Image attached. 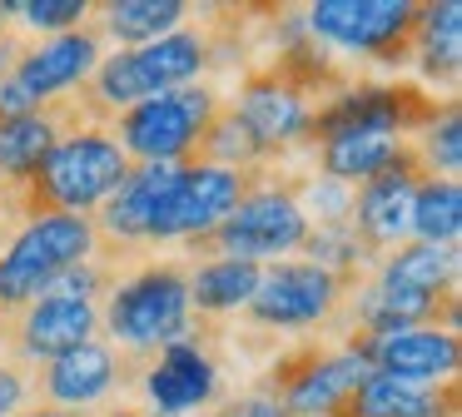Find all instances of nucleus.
<instances>
[{"instance_id": "f257e3e1", "label": "nucleus", "mask_w": 462, "mask_h": 417, "mask_svg": "<svg viewBox=\"0 0 462 417\" xmlns=\"http://www.w3.org/2000/svg\"><path fill=\"white\" fill-rule=\"evenodd\" d=\"M125 174H130V154L115 144V134H105V129H70V134H60V144L45 154L35 179L5 208L21 218L90 214V208H100L125 184Z\"/></svg>"}, {"instance_id": "f03ea898", "label": "nucleus", "mask_w": 462, "mask_h": 417, "mask_svg": "<svg viewBox=\"0 0 462 417\" xmlns=\"http://www.w3.org/2000/svg\"><path fill=\"white\" fill-rule=\"evenodd\" d=\"M204 65H209V35H199V30H174L154 45L115 50L85 79V115H125L150 95L184 89Z\"/></svg>"}, {"instance_id": "7ed1b4c3", "label": "nucleus", "mask_w": 462, "mask_h": 417, "mask_svg": "<svg viewBox=\"0 0 462 417\" xmlns=\"http://www.w3.org/2000/svg\"><path fill=\"white\" fill-rule=\"evenodd\" d=\"M100 248L90 214H41L25 218V228L11 238V248L0 254V318L15 308H31L35 298L51 288L55 273L70 264H85Z\"/></svg>"}, {"instance_id": "20e7f679", "label": "nucleus", "mask_w": 462, "mask_h": 417, "mask_svg": "<svg viewBox=\"0 0 462 417\" xmlns=\"http://www.w3.org/2000/svg\"><path fill=\"white\" fill-rule=\"evenodd\" d=\"M189 278L174 264H154L144 273L125 278L110 288V308H105V328L115 343L130 353H160V348L189 338Z\"/></svg>"}, {"instance_id": "39448f33", "label": "nucleus", "mask_w": 462, "mask_h": 417, "mask_svg": "<svg viewBox=\"0 0 462 417\" xmlns=\"http://www.w3.org/2000/svg\"><path fill=\"white\" fill-rule=\"evenodd\" d=\"M438 119V99L418 85H353L328 95L319 109L309 115L303 129V144H333V139L348 134H383L398 139L412 129H428Z\"/></svg>"}, {"instance_id": "423d86ee", "label": "nucleus", "mask_w": 462, "mask_h": 417, "mask_svg": "<svg viewBox=\"0 0 462 417\" xmlns=\"http://www.w3.org/2000/svg\"><path fill=\"white\" fill-rule=\"evenodd\" d=\"M214 115H219V99L209 89L199 85L164 89V95H150L125 109L115 144L125 154H134L140 164H189Z\"/></svg>"}, {"instance_id": "0eeeda50", "label": "nucleus", "mask_w": 462, "mask_h": 417, "mask_svg": "<svg viewBox=\"0 0 462 417\" xmlns=\"http://www.w3.org/2000/svg\"><path fill=\"white\" fill-rule=\"evenodd\" d=\"M418 20V0H319L303 10V25L313 40H333V45L358 50L378 65H408Z\"/></svg>"}, {"instance_id": "6e6552de", "label": "nucleus", "mask_w": 462, "mask_h": 417, "mask_svg": "<svg viewBox=\"0 0 462 417\" xmlns=\"http://www.w3.org/2000/svg\"><path fill=\"white\" fill-rule=\"evenodd\" d=\"M263 184L269 189H249L234 204V214L214 234L194 238L189 248H204L209 258H249V264L293 254L309 234V218L299 208V184H273V179H263Z\"/></svg>"}, {"instance_id": "1a4fd4ad", "label": "nucleus", "mask_w": 462, "mask_h": 417, "mask_svg": "<svg viewBox=\"0 0 462 417\" xmlns=\"http://www.w3.org/2000/svg\"><path fill=\"white\" fill-rule=\"evenodd\" d=\"M259 179H263V169L239 174V169H219V164H184L174 189H170V199L154 214L144 244H164V238H189L194 244V238L214 234Z\"/></svg>"}, {"instance_id": "9d476101", "label": "nucleus", "mask_w": 462, "mask_h": 417, "mask_svg": "<svg viewBox=\"0 0 462 417\" xmlns=\"http://www.w3.org/2000/svg\"><path fill=\"white\" fill-rule=\"evenodd\" d=\"M373 367L358 353H323V348H299L269 373L263 393L283 403L289 417H333L348 393L368 377Z\"/></svg>"}, {"instance_id": "9b49d317", "label": "nucleus", "mask_w": 462, "mask_h": 417, "mask_svg": "<svg viewBox=\"0 0 462 417\" xmlns=\"http://www.w3.org/2000/svg\"><path fill=\"white\" fill-rule=\"evenodd\" d=\"M348 288V278L323 273L313 264H273L259 273V288L244 308H249V323L259 328H313L338 308Z\"/></svg>"}, {"instance_id": "f8f14e48", "label": "nucleus", "mask_w": 462, "mask_h": 417, "mask_svg": "<svg viewBox=\"0 0 462 417\" xmlns=\"http://www.w3.org/2000/svg\"><path fill=\"white\" fill-rule=\"evenodd\" d=\"M428 179V169H422V159L412 154V144L402 149L398 159H393L383 174L363 179V189L353 194V234H358L363 254L378 258L383 248H398L402 234H408V208H412V194H418V184Z\"/></svg>"}, {"instance_id": "ddd939ff", "label": "nucleus", "mask_w": 462, "mask_h": 417, "mask_svg": "<svg viewBox=\"0 0 462 417\" xmlns=\"http://www.w3.org/2000/svg\"><path fill=\"white\" fill-rule=\"evenodd\" d=\"M348 353H358L373 373L402 377V383H418V387H432L438 377H452L462 363L457 333H448V328H408V333H393V338L353 333Z\"/></svg>"}, {"instance_id": "4468645a", "label": "nucleus", "mask_w": 462, "mask_h": 417, "mask_svg": "<svg viewBox=\"0 0 462 417\" xmlns=\"http://www.w3.org/2000/svg\"><path fill=\"white\" fill-rule=\"evenodd\" d=\"M95 65H100V30H65V35H51L45 45L25 50L11 75L35 105H51L55 95L85 85Z\"/></svg>"}, {"instance_id": "2eb2a0df", "label": "nucleus", "mask_w": 462, "mask_h": 417, "mask_svg": "<svg viewBox=\"0 0 462 417\" xmlns=\"http://www.w3.org/2000/svg\"><path fill=\"white\" fill-rule=\"evenodd\" d=\"M144 393H150V403L160 407L164 417L194 412V407L219 397V367H214V357L199 348V338H180V343L160 348L154 367L144 373Z\"/></svg>"}, {"instance_id": "dca6fc26", "label": "nucleus", "mask_w": 462, "mask_h": 417, "mask_svg": "<svg viewBox=\"0 0 462 417\" xmlns=\"http://www.w3.org/2000/svg\"><path fill=\"white\" fill-rule=\"evenodd\" d=\"M234 115L244 119V129L259 139L263 159H269V154H283L289 144H303V129H309L313 105L303 95H293L289 85H279V79L263 70V75L244 79V95H239V105H234Z\"/></svg>"}, {"instance_id": "f3484780", "label": "nucleus", "mask_w": 462, "mask_h": 417, "mask_svg": "<svg viewBox=\"0 0 462 417\" xmlns=\"http://www.w3.org/2000/svg\"><path fill=\"white\" fill-rule=\"evenodd\" d=\"M333 417H457V383H402L388 373H368Z\"/></svg>"}, {"instance_id": "a211bd4d", "label": "nucleus", "mask_w": 462, "mask_h": 417, "mask_svg": "<svg viewBox=\"0 0 462 417\" xmlns=\"http://www.w3.org/2000/svg\"><path fill=\"white\" fill-rule=\"evenodd\" d=\"M95 328H100V308L95 303H80V298H35L21 318V333H15V348L25 357H60L70 348L90 343Z\"/></svg>"}, {"instance_id": "6ab92c4d", "label": "nucleus", "mask_w": 462, "mask_h": 417, "mask_svg": "<svg viewBox=\"0 0 462 417\" xmlns=\"http://www.w3.org/2000/svg\"><path fill=\"white\" fill-rule=\"evenodd\" d=\"M120 357H115V348H105V343H80V348H70V353H60V357H51L45 363V377H41V387H45V397H51L60 412H70V407H90V403H100L105 393H110L115 383H120Z\"/></svg>"}, {"instance_id": "aec40b11", "label": "nucleus", "mask_w": 462, "mask_h": 417, "mask_svg": "<svg viewBox=\"0 0 462 417\" xmlns=\"http://www.w3.org/2000/svg\"><path fill=\"white\" fill-rule=\"evenodd\" d=\"M65 119H70L65 105H41L35 115L15 119V125H0V179H5L0 189H11V199L31 184L35 169L45 164V154L60 144ZM11 199H5V204H11Z\"/></svg>"}, {"instance_id": "412c9836", "label": "nucleus", "mask_w": 462, "mask_h": 417, "mask_svg": "<svg viewBox=\"0 0 462 417\" xmlns=\"http://www.w3.org/2000/svg\"><path fill=\"white\" fill-rule=\"evenodd\" d=\"M259 273L263 268L249 264V258H204L189 278V313H199L204 323V318H224L234 308H244L259 288Z\"/></svg>"}, {"instance_id": "4be33fe9", "label": "nucleus", "mask_w": 462, "mask_h": 417, "mask_svg": "<svg viewBox=\"0 0 462 417\" xmlns=\"http://www.w3.org/2000/svg\"><path fill=\"white\" fill-rule=\"evenodd\" d=\"M412 60L428 79L452 85L462 70V5L442 0V5H422L418 20V40H412Z\"/></svg>"}, {"instance_id": "5701e85b", "label": "nucleus", "mask_w": 462, "mask_h": 417, "mask_svg": "<svg viewBox=\"0 0 462 417\" xmlns=\"http://www.w3.org/2000/svg\"><path fill=\"white\" fill-rule=\"evenodd\" d=\"M383 283H398V288H412V293H452L457 283V248H438V244H398L383 264Z\"/></svg>"}, {"instance_id": "b1692460", "label": "nucleus", "mask_w": 462, "mask_h": 417, "mask_svg": "<svg viewBox=\"0 0 462 417\" xmlns=\"http://www.w3.org/2000/svg\"><path fill=\"white\" fill-rule=\"evenodd\" d=\"M408 234H418V244L457 248L462 234V184L457 179H422L408 208Z\"/></svg>"}, {"instance_id": "393cba45", "label": "nucleus", "mask_w": 462, "mask_h": 417, "mask_svg": "<svg viewBox=\"0 0 462 417\" xmlns=\"http://www.w3.org/2000/svg\"><path fill=\"white\" fill-rule=\"evenodd\" d=\"M100 10H105V30L125 50H140V45L174 35V25L189 15L184 0H115V5H100Z\"/></svg>"}, {"instance_id": "a878e982", "label": "nucleus", "mask_w": 462, "mask_h": 417, "mask_svg": "<svg viewBox=\"0 0 462 417\" xmlns=\"http://www.w3.org/2000/svg\"><path fill=\"white\" fill-rule=\"evenodd\" d=\"M402 149L408 144L383 134H348V139H333V144H319V169L323 179H338V184H363V179L383 174Z\"/></svg>"}, {"instance_id": "bb28decb", "label": "nucleus", "mask_w": 462, "mask_h": 417, "mask_svg": "<svg viewBox=\"0 0 462 417\" xmlns=\"http://www.w3.org/2000/svg\"><path fill=\"white\" fill-rule=\"evenodd\" d=\"M303 254H309L313 268H323V273H338V278H358V268L368 264V254H363L358 234H353V224H319L303 234Z\"/></svg>"}, {"instance_id": "cd10ccee", "label": "nucleus", "mask_w": 462, "mask_h": 417, "mask_svg": "<svg viewBox=\"0 0 462 417\" xmlns=\"http://www.w3.org/2000/svg\"><path fill=\"white\" fill-rule=\"evenodd\" d=\"M412 154L422 159L428 179H457V169H462V109L442 105L438 119L422 129V144H412Z\"/></svg>"}, {"instance_id": "c85d7f7f", "label": "nucleus", "mask_w": 462, "mask_h": 417, "mask_svg": "<svg viewBox=\"0 0 462 417\" xmlns=\"http://www.w3.org/2000/svg\"><path fill=\"white\" fill-rule=\"evenodd\" d=\"M90 0H11V15H21L31 30L41 35H65V30H80V20L90 15Z\"/></svg>"}, {"instance_id": "c756f323", "label": "nucleus", "mask_w": 462, "mask_h": 417, "mask_svg": "<svg viewBox=\"0 0 462 417\" xmlns=\"http://www.w3.org/2000/svg\"><path fill=\"white\" fill-rule=\"evenodd\" d=\"M299 208H303V218H309V228H313V218H319V224H348L353 218V189L338 184V179H309V184H299Z\"/></svg>"}, {"instance_id": "7c9ffc66", "label": "nucleus", "mask_w": 462, "mask_h": 417, "mask_svg": "<svg viewBox=\"0 0 462 417\" xmlns=\"http://www.w3.org/2000/svg\"><path fill=\"white\" fill-rule=\"evenodd\" d=\"M105 288H110V273H105L95 258H85V264H70L65 273H55L45 293H51V298H80V303H95ZM45 293H41V298H45Z\"/></svg>"}, {"instance_id": "2f4dec72", "label": "nucleus", "mask_w": 462, "mask_h": 417, "mask_svg": "<svg viewBox=\"0 0 462 417\" xmlns=\"http://www.w3.org/2000/svg\"><path fill=\"white\" fill-rule=\"evenodd\" d=\"M35 99L25 95L21 85H15V75H5L0 79V125H15V119H25V115H35Z\"/></svg>"}, {"instance_id": "473e14b6", "label": "nucleus", "mask_w": 462, "mask_h": 417, "mask_svg": "<svg viewBox=\"0 0 462 417\" xmlns=\"http://www.w3.org/2000/svg\"><path fill=\"white\" fill-rule=\"evenodd\" d=\"M214 417H289V412H283V403H273L269 393H249V397H234V403Z\"/></svg>"}, {"instance_id": "72a5a7b5", "label": "nucleus", "mask_w": 462, "mask_h": 417, "mask_svg": "<svg viewBox=\"0 0 462 417\" xmlns=\"http://www.w3.org/2000/svg\"><path fill=\"white\" fill-rule=\"evenodd\" d=\"M21 403H25V377L11 363H0V417L21 412Z\"/></svg>"}, {"instance_id": "f704fd0d", "label": "nucleus", "mask_w": 462, "mask_h": 417, "mask_svg": "<svg viewBox=\"0 0 462 417\" xmlns=\"http://www.w3.org/2000/svg\"><path fill=\"white\" fill-rule=\"evenodd\" d=\"M25 417H75V412H60V407H35V412H25Z\"/></svg>"}, {"instance_id": "c9c22d12", "label": "nucleus", "mask_w": 462, "mask_h": 417, "mask_svg": "<svg viewBox=\"0 0 462 417\" xmlns=\"http://www.w3.org/2000/svg\"><path fill=\"white\" fill-rule=\"evenodd\" d=\"M5 20H11V0H0V35H5Z\"/></svg>"}, {"instance_id": "e433bc0d", "label": "nucleus", "mask_w": 462, "mask_h": 417, "mask_svg": "<svg viewBox=\"0 0 462 417\" xmlns=\"http://www.w3.org/2000/svg\"><path fill=\"white\" fill-rule=\"evenodd\" d=\"M110 417H140V412H110Z\"/></svg>"}]
</instances>
